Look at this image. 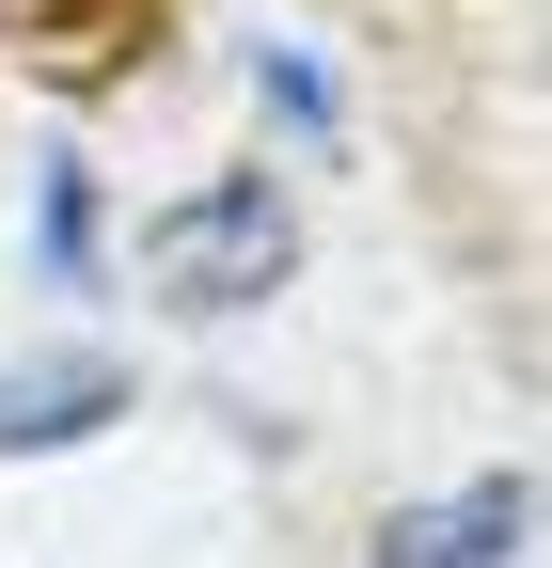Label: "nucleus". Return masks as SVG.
Wrapping results in <instances>:
<instances>
[{"label":"nucleus","instance_id":"obj_5","mask_svg":"<svg viewBox=\"0 0 552 568\" xmlns=\"http://www.w3.org/2000/svg\"><path fill=\"white\" fill-rule=\"evenodd\" d=\"M268 111H285V126H316V142H331V80H316V63H268Z\"/></svg>","mask_w":552,"mask_h":568},{"label":"nucleus","instance_id":"obj_4","mask_svg":"<svg viewBox=\"0 0 552 568\" xmlns=\"http://www.w3.org/2000/svg\"><path fill=\"white\" fill-rule=\"evenodd\" d=\"M32 253H48L63 284H80V253H95V174H80V159H63V174L32 190Z\"/></svg>","mask_w":552,"mask_h":568},{"label":"nucleus","instance_id":"obj_3","mask_svg":"<svg viewBox=\"0 0 552 568\" xmlns=\"http://www.w3.org/2000/svg\"><path fill=\"white\" fill-rule=\"evenodd\" d=\"M111 410H126V364H95V347H63V364H17V379H0V458L95 443Z\"/></svg>","mask_w":552,"mask_h":568},{"label":"nucleus","instance_id":"obj_6","mask_svg":"<svg viewBox=\"0 0 552 568\" xmlns=\"http://www.w3.org/2000/svg\"><path fill=\"white\" fill-rule=\"evenodd\" d=\"M0 17H32V0H0Z\"/></svg>","mask_w":552,"mask_h":568},{"label":"nucleus","instance_id":"obj_1","mask_svg":"<svg viewBox=\"0 0 552 568\" xmlns=\"http://www.w3.org/2000/svg\"><path fill=\"white\" fill-rule=\"evenodd\" d=\"M143 284L174 316H253L268 284H300V205L268 174H205V190H174L143 222Z\"/></svg>","mask_w":552,"mask_h":568},{"label":"nucleus","instance_id":"obj_2","mask_svg":"<svg viewBox=\"0 0 552 568\" xmlns=\"http://www.w3.org/2000/svg\"><path fill=\"white\" fill-rule=\"evenodd\" d=\"M379 568H521V474H473L458 506H395Z\"/></svg>","mask_w":552,"mask_h":568}]
</instances>
